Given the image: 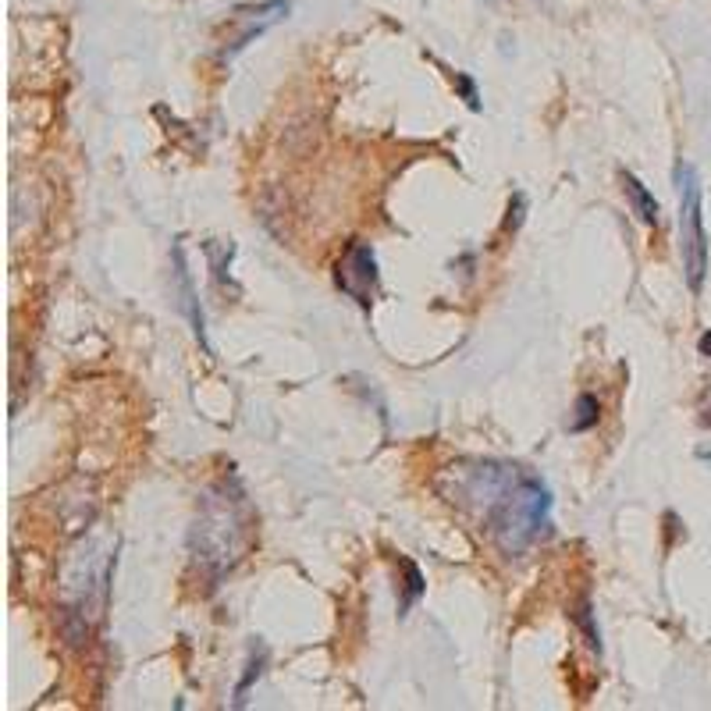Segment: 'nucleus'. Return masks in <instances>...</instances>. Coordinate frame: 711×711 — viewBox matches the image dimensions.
<instances>
[{"instance_id": "nucleus-2", "label": "nucleus", "mask_w": 711, "mask_h": 711, "mask_svg": "<svg viewBox=\"0 0 711 711\" xmlns=\"http://www.w3.org/2000/svg\"><path fill=\"white\" fill-rule=\"evenodd\" d=\"M676 189H679V253L687 285L697 296L708 274V235H705V210H701V178L694 164H676Z\"/></svg>"}, {"instance_id": "nucleus-12", "label": "nucleus", "mask_w": 711, "mask_h": 711, "mask_svg": "<svg viewBox=\"0 0 711 711\" xmlns=\"http://www.w3.org/2000/svg\"><path fill=\"white\" fill-rule=\"evenodd\" d=\"M697 353L708 356V359H711V331H705V335L697 338Z\"/></svg>"}, {"instance_id": "nucleus-5", "label": "nucleus", "mask_w": 711, "mask_h": 711, "mask_svg": "<svg viewBox=\"0 0 711 711\" xmlns=\"http://www.w3.org/2000/svg\"><path fill=\"white\" fill-rule=\"evenodd\" d=\"M175 278H178V289H181V306H185V313H189V320H192V328H196V335H199V342H203V309H199V302H196L192 278H189V271H185L181 245H175Z\"/></svg>"}, {"instance_id": "nucleus-4", "label": "nucleus", "mask_w": 711, "mask_h": 711, "mask_svg": "<svg viewBox=\"0 0 711 711\" xmlns=\"http://www.w3.org/2000/svg\"><path fill=\"white\" fill-rule=\"evenodd\" d=\"M623 189H626V196H630V203H633V214L644 221V225H658L661 221V207H658V199H654V192L641 181L637 175H630V171H623Z\"/></svg>"}, {"instance_id": "nucleus-1", "label": "nucleus", "mask_w": 711, "mask_h": 711, "mask_svg": "<svg viewBox=\"0 0 711 711\" xmlns=\"http://www.w3.org/2000/svg\"><path fill=\"white\" fill-rule=\"evenodd\" d=\"M476 480L487 498V527L498 548L516 555L551 531V491L520 466H480Z\"/></svg>"}, {"instance_id": "nucleus-3", "label": "nucleus", "mask_w": 711, "mask_h": 711, "mask_svg": "<svg viewBox=\"0 0 711 711\" xmlns=\"http://www.w3.org/2000/svg\"><path fill=\"white\" fill-rule=\"evenodd\" d=\"M335 282L338 289L349 299H356L363 309H370V302L377 296V256L366 242H353L346 249V256L338 260V271H335Z\"/></svg>"}, {"instance_id": "nucleus-8", "label": "nucleus", "mask_w": 711, "mask_h": 711, "mask_svg": "<svg viewBox=\"0 0 711 711\" xmlns=\"http://www.w3.org/2000/svg\"><path fill=\"white\" fill-rule=\"evenodd\" d=\"M456 89L463 93V100H466V107L470 111H480V93H476L474 78L470 75H456Z\"/></svg>"}, {"instance_id": "nucleus-7", "label": "nucleus", "mask_w": 711, "mask_h": 711, "mask_svg": "<svg viewBox=\"0 0 711 711\" xmlns=\"http://www.w3.org/2000/svg\"><path fill=\"white\" fill-rule=\"evenodd\" d=\"M402 569H406V597H402V612H406V608H413L416 601H420V594H423V577H420V569H416L410 559H402Z\"/></svg>"}, {"instance_id": "nucleus-11", "label": "nucleus", "mask_w": 711, "mask_h": 711, "mask_svg": "<svg viewBox=\"0 0 711 711\" xmlns=\"http://www.w3.org/2000/svg\"><path fill=\"white\" fill-rule=\"evenodd\" d=\"M701 427H711V388L705 392V402H701Z\"/></svg>"}, {"instance_id": "nucleus-10", "label": "nucleus", "mask_w": 711, "mask_h": 711, "mask_svg": "<svg viewBox=\"0 0 711 711\" xmlns=\"http://www.w3.org/2000/svg\"><path fill=\"white\" fill-rule=\"evenodd\" d=\"M260 665H263V651H260V658H253V661H249V665H245V669H249V672H245V679H242V683H238V705H242V701H245V690H249V687H253V679H256V676H260Z\"/></svg>"}, {"instance_id": "nucleus-9", "label": "nucleus", "mask_w": 711, "mask_h": 711, "mask_svg": "<svg viewBox=\"0 0 711 711\" xmlns=\"http://www.w3.org/2000/svg\"><path fill=\"white\" fill-rule=\"evenodd\" d=\"M577 623H580V626H584V633H587V641H591L594 648H597V651H601V641H597V630H594L591 605H587V601H584V605H580V612H577Z\"/></svg>"}, {"instance_id": "nucleus-6", "label": "nucleus", "mask_w": 711, "mask_h": 711, "mask_svg": "<svg viewBox=\"0 0 711 711\" xmlns=\"http://www.w3.org/2000/svg\"><path fill=\"white\" fill-rule=\"evenodd\" d=\"M597 420H601V402L594 395H580L577 399V416L569 420V430H577V434L580 430H591Z\"/></svg>"}]
</instances>
